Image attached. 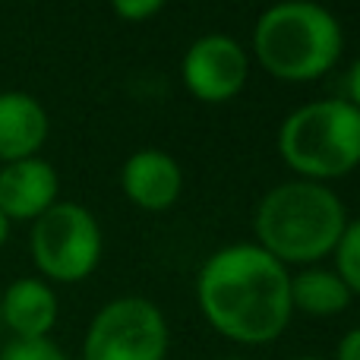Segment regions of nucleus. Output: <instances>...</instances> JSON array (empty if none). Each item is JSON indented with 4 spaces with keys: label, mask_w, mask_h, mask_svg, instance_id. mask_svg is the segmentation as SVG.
Masks as SVG:
<instances>
[{
    "label": "nucleus",
    "mask_w": 360,
    "mask_h": 360,
    "mask_svg": "<svg viewBox=\"0 0 360 360\" xmlns=\"http://www.w3.org/2000/svg\"><path fill=\"white\" fill-rule=\"evenodd\" d=\"M29 253L38 269V278L54 285L86 281L98 269L105 253L101 224L86 205L60 199L41 218L32 221Z\"/></svg>",
    "instance_id": "5"
},
{
    "label": "nucleus",
    "mask_w": 360,
    "mask_h": 360,
    "mask_svg": "<svg viewBox=\"0 0 360 360\" xmlns=\"http://www.w3.org/2000/svg\"><path fill=\"white\" fill-rule=\"evenodd\" d=\"M278 155L300 180L348 177L360 168V111L345 98L294 108L278 127Z\"/></svg>",
    "instance_id": "4"
},
{
    "label": "nucleus",
    "mask_w": 360,
    "mask_h": 360,
    "mask_svg": "<svg viewBox=\"0 0 360 360\" xmlns=\"http://www.w3.org/2000/svg\"><path fill=\"white\" fill-rule=\"evenodd\" d=\"M253 57L281 82L323 79L342 60L345 32L335 13L316 0H278L253 25Z\"/></svg>",
    "instance_id": "3"
},
{
    "label": "nucleus",
    "mask_w": 360,
    "mask_h": 360,
    "mask_svg": "<svg viewBox=\"0 0 360 360\" xmlns=\"http://www.w3.org/2000/svg\"><path fill=\"white\" fill-rule=\"evenodd\" d=\"M332 256H335V275L348 285L354 297H360V215L348 218Z\"/></svg>",
    "instance_id": "13"
},
{
    "label": "nucleus",
    "mask_w": 360,
    "mask_h": 360,
    "mask_svg": "<svg viewBox=\"0 0 360 360\" xmlns=\"http://www.w3.org/2000/svg\"><path fill=\"white\" fill-rule=\"evenodd\" d=\"M345 101H351V105L360 111V57L348 67V76H345Z\"/></svg>",
    "instance_id": "17"
},
{
    "label": "nucleus",
    "mask_w": 360,
    "mask_h": 360,
    "mask_svg": "<svg viewBox=\"0 0 360 360\" xmlns=\"http://www.w3.org/2000/svg\"><path fill=\"white\" fill-rule=\"evenodd\" d=\"M171 329L162 307L139 294L114 297L92 316L82 360H168Z\"/></svg>",
    "instance_id": "6"
},
{
    "label": "nucleus",
    "mask_w": 360,
    "mask_h": 360,
    "mask_svg": "<svg viewBox=\"0 0 360 360\" xmlns=\"http://www.w3.org/2000/svg\"><path fill=\"white\" fill-rule=\"evenodd\" d=\"M60 202V177L48 158H22L0 168V212L13 221H35Z\"/></svg>",
    "instance_id": "8"
},
{
    "label": "nucleus",
    "mask_w": 360,
    "mask_h": 360,
    "mask_svg": "<svg viewBox=\"0 0 360 360\" xmlns=\"http://www.w3.org/2000/svg\"><path fill=\"white\" fill-rule=\"evenodd\" d=\"M180 79L186 92L205 105H224L237 98L250 79V51L224 32L199 35L180 60Z\"/></svg>",
    "instance_id": "7"
},
{
    "label": "nucleus",
    "mask_w": 360,
    "mask_h": 360,
    "mask_svg": "<svg viewBox=\"0 0 360 360\" xmlns=\"http://www.w3.org/2000/svg\"><path fill=\"white\" fill-rule=\"evenodd\" d=\"M218 360H240V357H218Z\"/></svg>",
    "instance_id": "20"
},
{
    "label": "nucleus",
    "mask_w": 360,
    "mask_h": 360,
    "mask_svg": "<svg viewBox=\"0 0 360 360\" xmlns=\"http://www.w3.org/2000/svg\"><path fill=\"white\" fill-rule=\"evenodd\" d=\"M202 319L234 345H272L291 326V272L259 243L215 250L196 272Z\"/></svg>",
    "instance_id": "1"
},
{
    "label": "nucleus",
    "mask_w": 360,
    "mask_h": 360,
    "mask_svg": "<svg viewBox=\"0 0 360 360\" xmlns=\"http://www.w3.org/2000/svg\"><path fill=\"white\" fill-rule=\"evenodd\" d=\"M51 120L44 105L29 92H0V162H22L35 158L48 143Z\"/></svg>",
    "instance_id": "11"
},
{
    "label": "nucleus",
    "mask_w": 360,
    "mask_h": 360,
    "mask_svg": "<svg viewBox=\"0 0 360 360\" xmlns=\"http://www.w3.org/2000/svg\"><path fill=\"white\" fill-rule=\"evenodd\" d=\"M6 240H10V218L0 212V247H4Z\"/></svg>",
    "instance_id": "18"
},
{
    "label": "nucleus",
    "mask_w": 360,
    "mask_h": 360,
    "mask_svg": "<svg viewBox=\"0 0 360 360\" xmlns=\"http://www.w3.org/2000/svg\"><path fill=\"white\" fill-rule=\"evenodd\" d=\"M332 360H360V326L348 329L335 345V357Z\"/></svg>",
    "instance_id": "16"
},
{
    "label": "nucleus",
    "mask_w": 360,
    "mask_h": 360,
    "mask_svg": "<svg viewBox=\"0 0 360 360\" xmlns=\"http://www.w3.org/2000/svg\"><path fill=\"white\" fill-rule=\"evenodd\" d=\"M165 4H168V0H111L114 13H117L120 19H127V22H146V19L155 16Z\"/></svg>",
    "instance_id": "15"
},
{
    "label": "nucleus",
    "mask_w": 360,
    "mask_h": 360,
    "mask_svg": "<svg viewBox=\"0 0 360 360\" xmlns=\"http://www.w3.org/2000/svg\"><path fill=\"white\" fill-rule=\"evenodd\" d=\"M120 190L136 209L165 212L184 193V168L162 149H139L120 168Z\"/></svg>",
    "instance_id": "9"
},
{
    "label": "nucleus",
    "mask_w": 360,
    "mask_h": 360,
    "mask_svg": "<svg viewBox=\"0 0 360 360\" xmlns=\"http://www.w3.org/2000/svg\"><path fill=\"white\" fill-rule=\"evenodd\" d=\"M291 360H326V357H313V354H300V357H291Z\"/></svg>",
    "instance_id": "19"
},
{
    "label": "nucleus",
    "mask_w": 360,
    "mask_h": 360,
    "mask_svg": "<svg viewBox=\"0 0 360 360\" xmlns=\"http://www.w3.org/2000/svg\"><path fill=\"white\" fill-rule=\"evenodd\" d=\"M0 360H70L51 338H10L0 348Z\"/></svg>",
    "instance_id": "14"
},
{
    "label": "nucleus",
    "mask_w": 360,
    "mask_h": 360,
    "mask_svg": "<svg viewBox=\"0 0 360 360\" xmlns=\"http://www.w3.org/2000/svg\"><path fill=\"white\" fill-rule=\"evenodd\" d=\"M354 300L335 269L323 266H304L300 272L291 275V307L294 313H307V316H338L345 313Z\"/></svg>",
    "instance_id": "12"
},
{
    "label": "nucleus",
    "mask_w": 360,
    "mask_h": 360,
    "mask_svg": "<svg viewBox=\"0 0 360 360\" xmlns=\"http://www.w3.org/2000/svg\"><path fill=\"white\" fill-rule=\"evenodd\" d=\"M57 316H60L57 291L38 275L10 281L0 297V319L13 332V338H51Z\"/></svg>",
    "instance_id": "10"
},
{
    "label": "nucleus",
    "mask_w": 360,
    "mask_h": 360,
    "mask_svg": "<svg viewBox=\"0 0 360 360\" xmlns=\"http://www.w3.org/2000/svg\"><path fill=\"white\" fill-rule=\"evenodd\" d=\"M345 224L348 209L329 184L294 177L259 199L253 215V243L281 266H319V259L332 256Z\"/></svg>",
    "instance_id": "2"
}]
</instances>
